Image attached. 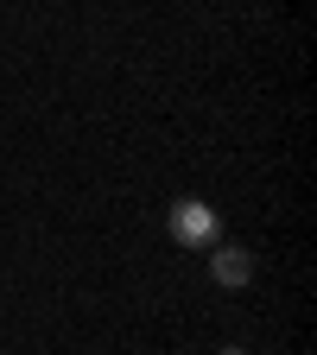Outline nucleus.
Segmentation results:
<instances>
[{
  "label": "nucleus",
  "instance_id": "1",
  "mask_svg": "<svg viewBox=\"0 0 317 355\" xmlns=\"http://www.w3.org/2000/svg\"><path fill=\"white\" fill-rule=\"evenodd\" d=\"M165 229H171V241H178V248H216L222 222H216V209H209L203 197H178V203H171V216H165Z\"/></svg>",
  "mask_w": 317,
  "mask_h": 355
},
{
  "label": "nucleus",
  "instance_id": "2",
  "mask_svg": "<svg viewBox=\"0 0 317 355\" xmlns=\"http://www.w3.org/2000/svg\"><path fill=\"white\" fill-rule=\"evenodd\" d=\"M209 279H216V286H229V292H235V286H248V279H254V254H248V248H235V241H229V248L216 241V254H209Z\"/></svg>",
  "mask_w": 317,
  "mask_h": 355
},
{
  "label": "nucleus",
  "instance_id": "3",
  "mask_svg": "<svg viewBox=\"0 0 317 355\" xmlns=\"http://www.w3.org/2000/svg\"><path fill=\"white\" fill-rule=\"evenodd\" d=\"M222 355H248V349H222Z\"/></svg>",
  "mask_w": 317,
  "mask_h": 355
}]
</instances>
